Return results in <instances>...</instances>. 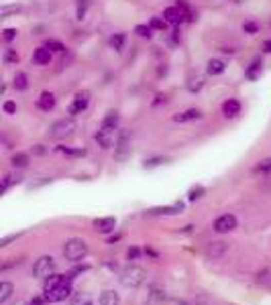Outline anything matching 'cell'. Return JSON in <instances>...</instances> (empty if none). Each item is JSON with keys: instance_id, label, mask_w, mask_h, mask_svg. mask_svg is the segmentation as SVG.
<instances>
[{"instance_id": "1", "label": "cell", "mask_w": 271, "mask_h": 305, "mask_svg": "<svg viewBox=\"0 0 271 305\" xmlns=\"http://www.w3.org/2000/svg\"><path fill=\"white\" fill-rule=\"evenodd\" d=\"M145 277H147V273H145L143 266H139V264H129V266H124L122 273H120V283H122L124 287L137 289V287H141V285L145 283Z\"/></svg>"}, {"instance_id": "2", "label": "cell", "mask_w": 271, "mask_h": 305, "mask_svg": "<svg viewBox=\"0 0 271 305\" xmlns=\"http://www.w3.org/2000/svg\"><path fill=\"white\" fill-rule=\"evenodd\" d=\"M86 254H88V244L82 238H71L63 246V256L67 260H71V262H80Z\"/></svg>"}, {"instance_id": "3", "label": "cell", "mask_w": 271, "mask_h": 305, "mask_svg": "<svg viewBox=\"0 0 271 305\" xmlns=\"http://www.w3.org/2000/svg\"><path fill=\"white\" fill-rule=\"evenodd\" d=\"M55 273V260L53 256H49V254H45V256H39L37 260H35V264H33V277L35 279H47L49 275H53Z\"/></svg>"}, {"instance_id": "4", "label": "cell", "mask_w": 271, "mask_h": 305, "mask_svg": "<svg viewBox=\"0 0 271 305\" xmlns=\"http://www.w3.org/2000/svg\"><path fill=\"white\" fill-rule=\"evenodd\" d=\"M69 297H71V281H65V283L57 285L53 289L45 291V301H49V303H61V301H65Z\"/></svg>"}, {"instance_id": "5", "label": "cell", "mask_w": 271, "mask_h": 305, "mask_svg": "<svg viewBox=\"0 0 271 305\" xmlns=\"http://www.w3.org/2000/svg\"><path fill=\"white\" fill-rule=\"evenodd\" d=\"M74 130H76V122L71 118H63V120L55 122L53 126H51V132L49 135L53 139H65V137H71Z\"/></svg>"}, {"instance_id": "6", "label": "cell", "mask_w": 271, "mask_h": 305, "mask_svg": "<svg viewBox=\"0 0 271 305\" xmlns=\"http://www.w3.org/2000/svg\"><path fill=\"white\" fill-rule=\"evenodd\" d=\"M237 224H239L237 216H232V214H222V216H218L216 220H214V232H218V234H226V232L234 230Z\"/></svg>"}, {"instance_id": "7", "label": "cell", "mask_w": 271, "mask_h": 305, "mask_svg": "<svg viewBox=\"0 0 271 305\" xmlns=\"http://www.w3.org/2000/svg\"><path fill=\"white\" fill-rule=\"evenodd\" d=\"M88 104H90V94L88 92H80V94H76V98L71 102V106H69V116H76V114H80V112H84L86 108H88Z\"/></svg>"}, {"instance_id": "8", "label": "cell", "mask_w": 271, "mask_h": 305, "mask_svg": "<svg viewBox=\"0 0 271 305\" xmlns=\"http://www.w3.org/2000/svg\"><path fill=\"white\" fill-rule=\"evenodd\" d=\"M163 18H165L167 25L177 27L179 23H184V10H179L177 6H167V8L163 10Z\"/></svg>"}, {"instance_id": "9", "label": "cell", "mask_w": 271, "mask_h": 305, "mask_svg": "<svg viewBox=\"0 0 271 305\" xmlns=\"http://www.w3.org/2000/svg\"><path fill=\"white\" fill-rule=\"evenodd\" d=\"M129 132H122L120 135V139H118V147H116V161H124V159H129V155H131V147H129Z\"/></svg>"}, {"instance_id": "10", "label": "cell", "mask_w": 271, "mask_h": 305, "mask_svg": "<svg viewBox=\"0 0 271 305\" xmlns=\"http://www.w3.org/2000/svg\"><path fill=\"white\" fill-rule=\"evenodd\" d=\"M92 226H94L98 232L110 234V232L114 230V226H116V220H114L112 216H106V218H96V220L92 222Z\"/></svg>"}, {"instance_id": "11", "label": "cell", "mask_w": 271, "mask_h": 305, "mask_svg": "<svg viewBox=\"0 0 271 305\" xmlns=\"http://www.w3.org/2000/svg\"><path fill=\"white\" fill-rule=\"evenodd\" d=\"M200 118H202V112L198 108H190L179 114H173V122H190V120H200Z\"/></svg>"}, {"instance_id": "12", "label": "cell", "mask_w": 271, "mask_h": 305, "mask_svg": "<svg viewBox=\"0 0 271 305\" xmlns=\"http://www.w3.org/2000/svg\"><path fill=\"white\" fill-rule=\"evenodd\" d=\"M55 96L51 92H41V96L37 98V108L39 110H45V112H49V110H53L55 108Z\"/></svg>"}, {"instance_id": "13", "label": "cell", "mask_w": 271, "mask_h": 305, "mask_svg": "<svg viewBox=\"0 0 271 305\" xmlns=\"http://www.w3.org/2000/svg\"><path fill=\"white\" fill-rule=\"evenodd\" d=\"M23 181V177L21 175H12V173H8V175H4L2 179H0V196H4L10 187H14L16 183H21Z\"/></svg>"}, {"instance_id": "14", "label": "cell", "mask_w": 271, "mask_h": 305, "mask_svg": "<svg viewBox=\"0 0 271 305\" xmlns=\"http://www.w3.org/2000/svg\"><path fill=\"white\" fill-rule=\"evenodd\" d=\"M239 112H241V102L239 100L230 98V100H226L222 104V114H224L226 118H234Z\"/></svg>"}, {"instance_id": "15", "label": "cell", "mask_w": 271, "mask_h": 305, "mask_svg": "<svg viewBox=\"0 0 271 305\" xmlns=\"http://www.w3.org/2000/svg\"><path fill=\"white\" fill-rule=\"evenodd\" d=\"M33 61H35V65H49L51 63V51L45 49V47H37L33 53Z\"/></svg>"}, {"instance_id": "16", "label": "cell", "mask_w": 271, "mask_h": 305, "mask_svg": "<svg viewBox=\"0 0 271 305\" xmlns=\"http://www.w3.org/2000/svg\"><path fill=\"white\" fill-rule=\"evenodd\" d=\"M65 281H71L67 275H49L47 279H45V283H43V291H49V289H53L57 285H61V283H65Z\"/></svg>"}, {"instance_id": "17", "label": "cell", "mask_w": 271, "mask_h": 305, "mask_svg": "<svg viewBox=\"0 0 271 305\" xmlns=\"http://www.w3.org/2000/svg\"><path fill=\"white\" fill-rule=\"evenodd\" d=\"M224 69H226V63L222 59H210L206 63V73L208 75H220V73H224Z\"/></svg>"}, {"instance_id": "18", "label": "cell", "mask_w": 271, "mask_h": 305, "mask_svg": "<svg viewBox=\"0 0 271 305\" xmlns=\"http://www.w3.org/2000/svg\"><path fill=\"white\" fill-rule=\"evenodd\" d=\"M226 251H228V244L226 242H210L208 249H206V254L210 258H220Z\"/></svg>"}, {"instance_id": "19", "label": "cell", "mask_w": 271, "mask_h": 305, "mask_svg": "<svg viewBox=\"0 0 271 305\" xmlns=\"http://www.w3.org/2000/svg\"><path fill=\"white\" fill-rule=\"evenodd\" d=\"M261 67H263V63H261V59H255L249 67H247V71H245V78L249 80V82H255L257 78H259V73H261Z\"/></svg>"}, {"instance_id": "20", "label": "cell", "mask_w": 271, "mask_h": 305, "mask_svg": "<svg viewBox=\"0 0 271 305\" xmlns=\"http://www.w3.org/2000/svg\"><path fill=\"white\" fill-rule=\"evenodd\" d=\"M23 6L21 4H0V18H8L14 14H21Z\"/></svg>"}, {"instance_id": "21", "label": "cell", "mask_w": 271, "mask_h": 305, "mask_svg": "<svg viewBox=\"0 0 271 305\" xmlns=\"http://www.w3.org/2000/svg\"><path fill=\"white\" fill-rule=\"evenodd\" d=\"M98 305H118V293L112 291V289L102 291L100 297H98Z\"/></svg>"}, {"instance_id": "22", "label": "cell", "mask_w": 271, "mask_h": 305, "mask_svg": "<svg viewBox=\"0 0 271 305\" xmlns=\"http://www.w3.org/2000/svg\"><path fill=\"white\" fill-rule=\"evenodd\" d=\"M116 126H118V114L112 110L109 116L102 120V130L110 135V132H114V130H116Z\"/></svg>"}, {"instance_id": "23", "label": "cell", "mask_w": 271, "mask_h": 305, "mask_svg": "<svg viewBox=\"0 0 271 305\" xmlns=\"http://www.w3.org/2000/svg\"><path fill=\"white\" fill-rule=\"evenodd\" d=\"M14 293V285L10 281H0V303H6Z\"/></svg>"}, {"instance_id": "24", "label": "cell", "mask_w": 271, "mask_h": 305, "mask_svg": "<svg viewBox=\"0 0 271 305\" xmlns=\"http://www.w3.org/2000/svg\"><path fill=\"white\" fill-rule=\"evenodd\" d=\"M109 43L112 49L120 53V51L124 49V45H127V35H124V33H114V35L109 39Z\"/></svg>"}, {"instance_id": "25", "label": "cell", "mask_w": 271, "mask_h": 305, "mask_svg": "<svg viewBox=\"0 0 271 305\" xmlns=\"http://www.w3.org/2000/svg\"><path fill=\"white\" fill-rule=\"evenodd\" d=\"M12 86H14V90H16V92H25V90L29 88V75H27L25 71H19V73L14 75Z\"/></svg>"}, {"instance_id": "26", "label": "cell", "mask_w": 271, "mask_h": 305, "mask_svg": "<svg viewBox=\"0 0 271 305\" xmlns=\"http://www.w3.org/2000/svg\"><path fill=\"white\" fill-rule=\"evenodd\" d=\"M10 163H12L14 169H27L29 167V155L27 153H14Z\"/></svg>"}, {"instance_id": "27", "label": "cell", "mask_w": 271, "mask_h": 305, "mask_svg": "<svg viewBox=\"0 0 271 305\" xmlns=\"http://www.w3.org/2000/svg\"><path fill=\"white\" fill-rule=\"evenodd\" d=\"M184 207V203H177V205H169V207H151L149 209V214H153V216H171V214H179V209Z\"/></svg>"}, {"instance_id": "28", "label": "cell", "mask_w": 271, "mask_h": 305, "mask_svg": "<svg viewBox=\"0 0 271 305\" xmlns=\"http://www.w3.org/2000/svg\"><path fill=\"white\" fill-rule=\"evenodd\" d=\"M71 305H92V295L86 291L71 293Z\"/></svg>"}, {"instance_id": "29", "label": "cell", "mask_w": 271, "mask_h": 305, "mask_svg": "<svg viewBox=\"0 0 271 305\" xmlns=\"http://www.w3.org/2000/svg\"><path fill=\"white\" fill-rule=\"evenodd\" d=\"M90 6H92L90 0H76V18H78V21H84Z\"/></svg>"}, {"instance_id": "30", "label": "cell", "mask_w": 271, "mask_h": 305, "mask_svg": "<svg viewBox=\"0 0 271 305\" xmlns=\"http://www.w3.org/2000/svg\"><path fill=\"white\" fill-rule=\"evenodd\" d=\"M43 47L49 49L51 53H65V45H63L61 41H57V39H47V41L43 43Z\"/></svg>"}, {"instance_id": "31", "label": "cell", "mask_w": 271, "mask_h": 305, "mask_svg": "<svg viewBox=\"0 0 271 305\" xmlns=\"http://www.w3.org/2000/svg\"><path fill=\"white\" fill-rule=\"evenodd\" d=\"M202 88H204V75H194V78L188 82V90L194 92V94L200 92Z\"/></svg>"}, {"instance_id": "32", "label": "cell", "mask_w": 271, "mask_h": 305, "mask_svg": "<svg viewBox=\"0 0 271 305\" xmlns=\"http://www.w3.org/2000/svg\"><path fill=\"white\" fill-rule=\"evenodd\" d=\"M94 139H96V143L102 147V149H110L112 147V141H110V135L109 132H104V130H100V132H96L94 135Z\"/></svg>"}, {"instance_id": "33", "label": "cell", "mask_w": 271, "mask_h": 305, "mask_svg": "<svg viewBox=\"0 0 271 305\" xmlns=\"http://www.w3.org/2000/svg\"><path fill=\"white\" fill-rule=\"evenodd\" d=\"M165 163H169V157H151V159H147L145 161V169H153V167H159V165H165Z\"/></svg>"}, {"instance_id": "34", "label": "cell", "mask_w": 271, "mask_h": 305, "mask_svg": "<svg viewBox=\"0 0 271 305\" xmlns=\"http://www.w3.org/2000/svg\"><path fill=\"white\" fill-rule=\"evenodd\" d=\"M163 299H165V295H163L161 289H155V287H151V291H149V299H147V305L161 303Z\"/></svg>"}, {"instance_id": "35", "label": "cell", "mask_w": 271, "mask_h": 305, "mask_svg": "<svg viewBox=\"0 0 271 305\" xmlns=\"http://www.w3.org/2000/svg\"><path fill=\"white\" fill-rule=\"evenodd\" d=\"M135 33H137L139 37H143V39H151V37H153V29H151L149 25H137V27H135Z\"/></svg>"}, {"instance_id": "36", "label": "cell", "mask_w": 271, "mask_h": 305, "mask_svg": "<svg viewBox=\"0 0 271 305\" xmlns=\"http://www.w3.org/2000/svg\"><path fill=\"white\" fill-rule=\"evenodd\" d=\"M149 27H151L153 31H165V29H167V23H165L163 16H153V18L149 21Z\"/></svg>"}, {"instance_id": "37", "label": "cell", "mask_w": 271, "mask_h": 305, "mask_svg": "<svg viewBox=\"0 0 271 305\" xmlns=\"http://www.w3.org/2000/svg\"><path fill=\"white\" fill-rule=\"evenodd\" d=\"M255 173H271V157L269 159H263L255 165Z\"/></svg>"}, {"instance_id": "38", "label": "cell", "mask_w": 271, "mask_h": 305, "mask_svg": "<svg viewBox=\"0 0 271 305\" xmlns=\"http://www.w3.org/2000/svg\"><path fill=\"white\" fill-rule=\"evenodd\" d=\"M55 151L65 153V155H71V157H76V155H78V157H84V155H86V151H82V149H69V147H61V145H59V147H55Z\"/></svg>"}, {"instance_id": "39", "label": "cell", "mask_w": 271, "mask_h": 305, "mask_svg": "<svg viewBox=\"0 0 271 305\" xmlns=\"http://www.w3.org/2000/svg\"><path fill=\"white\" fill-rule=\"evenodd\" d=\"M23 236V232H14V234H8V236H4V238H0V249H4V246H8L10 242H14V240H19Z\"/></svg>"}, {"instance_id": "40", "label": "cell", "mask_w": 271, "mask_h": 305, "mask_svg": "<svg viewBox=\"0 0 271 305\" xmlns=\"http://www.w3.org/2000/svg\"><path fill=\"white\" fill-rule=\"evenodd\" d=\"M243 29H245V33H247V35H255V33L259 31V25H257L255 21H247V23L243 25Z\"/></svg>"}, {"instance_id": "41", "label": "cell", "mask_w": 271, "mask_h": 305, "mask_svg": "<svg viewBox=\"0 0 271 305\" xmlns=\"http://www.w3.org/2000/svg\"><path fill=\"white\" fill-rule=\"evenodd\" d=\"M16 39V29H4L2 31V41L4 43H10V41H14Z\"/></svg>"}, {"instance_id": "42", "label": "cell", "mask_w": 271, "mask_h": 305, "mask_svg": "<svg viewBox=\"0 0 271 305\" xmlns=\"http://www.w3.org/2000/svg\"><path fill=\"white\" fill-rule=\"evenodd\" d=\"M16 61H19V55H16V51L12 47L4 51V63H16Z\"/></svg>"}, {"instance_id": "43", "label": "cell", "mask_w": 271, "mask_h": 305, "mask_svg": "<svg viewBox=\"0 0 271 305\" xmlns=\"http://www.w3.org/2000/svg\"><path fill=\"white\" fill-rule=\"evenodd\" d=\"M51 181H53L51 177H43V179H37V181H31V183H29L27 187H29V189H37V187H41V185H47V183H51Z\"/></svg>"}, {"instance_id": "44", "label": "cell", "mask_w": 271, "mask_h": 305, "mask_svg": "<svg viewBox=\"0 0 271 305\" xmlns=\"http://www.w3.org/2000/svg\"><path fill=\"white\" fill-rule=\"evenodd\" d=\"M202 194H204V187H200V185H198V187H194V189L188 194V200H190V202H196V200H200V198H202Z\"/></svg>"}, {"instance_id": "45", "label": "cell", "mask_w": 271, "mask_h": 305, "mask_svg": "<svg viewBox=\"0 0 271 305\" xmlns=\"http://www.w3.org/2000/svg\"><path fill=\"white\" fill-rule=\"evenodd\" d=\"M127 256H129V260H139V258L143 256V253H141V249L131 246V249H129V253H127Z\"/></svg>"}, {"instance_id": "46", "label": "cell", "mask_w": 271, "mask_h": 305, "mask_svg": "<svg viewBox=\"0 0 271 305\" xmlns=\"http://www.w3.org/2000/svg\"><path fill=\"white\" fill-rule=\"evenodd\" d=\"M2 110H4L6 114H14V112H16V104L12 100H6L2 104Z\"/></svg>"}, {"instance_id": "47", "label": "cell", "mask_w": 271, "mask_h": 305, "mask_svg": "<svg viewBox=\"0 0 271 305\" xmlns=\"http://www.w3.org/2000/svg\"><path fill=\"white\" fill-rule=\"evenodd\" d=\"M31 153H33V155H37V157H41V155H45V153H47V149H45L43 145H35V147L31 149Z\"/></svg>"}, {"instance_id": "48", "label": "cell", "mask_w": 271, "mask_h": 305, "mask_svg": "<svg viewBox=\"0 0 271 305\" xmlns=\"http://www.w3.org/2000/svg\"><path fill=\"white\" fill-rule=\"evenodd\" d=\"M165 100H167V98H165V94H157V96H155V100H153V106H159V104H163Z\"/></svg>"}, {"instance_id": "49", "label": "cell", "mask_w": 271, "mask_h": 305, "mask_svg": "<svg viewBox=\"0 0 271 305\" xmlns=\"http://www.w3.org/2000/svg\"><path fill=\"white\" fill-rule=\"evenodd\" d=\"M43 303H45V297H35V299H31L29 305H43Z\"/></svg>"}, {"instance_id": "50", "label": "cell", "mask_w": 271, "mask_h": 305, "mask_svg": "<svg viewBox=\"0 0 271 305\" xmlns=\"http://www.w3.org/2000/svg\"><path fill=\"white\" fill-rule=\"evenodd\" d=\"M4 92H6V84H4V80L0 78V96H2Z\"/></svg>"}, {"instance_id": "51", "label": "cell", "mask_w": 271, "mask_h": 305, "mask_svg": "<svg viewBox=\"0 0 271 305\" xmlns=\"http://www.w3.org/2000/svg\"><path fill=\"white\" fill-rule=\"evenodd\" d=\"M263 51H265V53H271V39H269V41H265V45H263Z\"/></svg>"}]
</instances>
